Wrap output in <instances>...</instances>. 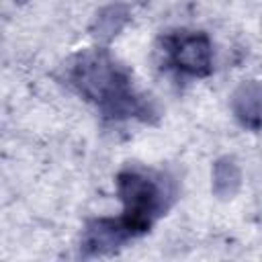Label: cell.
<instances>
[{
  "instance_id": "cell-1",
  "label": "cell",
  "mask_w": 262,
  "mask_h": 262,
  "mask_svg": "<svg viewBox=\"0 0 262 262\" xmlns=\"http://www.w3.org/2000/svg\"><path fill=\"white\" fill-rule=\"evenodd\" d=\"M72 82L111 117L135 115L141 108L131 92L127 76L104 51L84 53L72 70Z\"/></svg>"
},
{
  "instance_id": "cell-2",
  "label": "cell",
  "mask_w": 262,
  "mask_h": 262,
  "mask_svg": "<svg viewBox=\"0 0 262 262\" xmlns=\"http://www.w3.org/2000/svg\"><path fill=\"white\" fill-rule=\"evenodd\" d=\"M119 194L125 203V215L121 217L127 231L133 235L143 233L151 219L164 209V190L149 176L125 170L119 174Z\"/></svg>"
},
{
  "instance_id": "cell-3",
  "label": "cell",
  "mask_w": 262,
  "mask_h": 262,
  "mask_svg": "<svg viewBox=\"0 0 262 262\" xmlns=\"http://www.w3.org/2000/svg\"><path fill=\"white\" fill-rule=\"evenodd\" d=\"M170 53L176 68L186 74L205 76L211 72V43L203 33L174 37Z\"/></svg>"
},
{
  "instance_id": "cell-4",
  "label": "cell",
  "mask_w": 262,
  "mask_h": 262,
  "mask_svg": "<svg viewBox=\"0 0 262 262\" xmlns=\"http://www.w3.org/2000/svg\"><path fill=\"white\" fill-rule=\"evenodd\" d=\"M131 233L123 225L121 219H98L86 229L84 248L90 254H102L117 246H121L125 239H129Z\"/></svg>"
},
{
  "instance_id": "cell-5",
  "label": "cell",
  "mask_w": 262,
  "mask_h": 262,
  "mask_svg": "<svg viewBox=\"0 0 262 262\" xmlns=\"http://www.w3.org/2000/svg\"><path fill=\"white\" fill-rule=\"evenodd\" d=\"M231 106L244 127L260 129L262 127V84L260 82H244L233 92Z\"/></svg>"
},
{
  "instance_id": "cell-6",
  "label": "cell",
  "mask_w": 262,
  "mask_h": 262,
  "mask_svg": "<svg viewBox=\"0 0 262 262\" xmlns=\"http://www.w3.org/2000/svg\"><path fill=\"white\" fill-rule=\"evenodd\" d=\"M237 184H239V172H237L235 164L231 160L217 162L215 170H213V190L219 196H227V194L235 192Z\"/></svg>"
}]
</instances>
